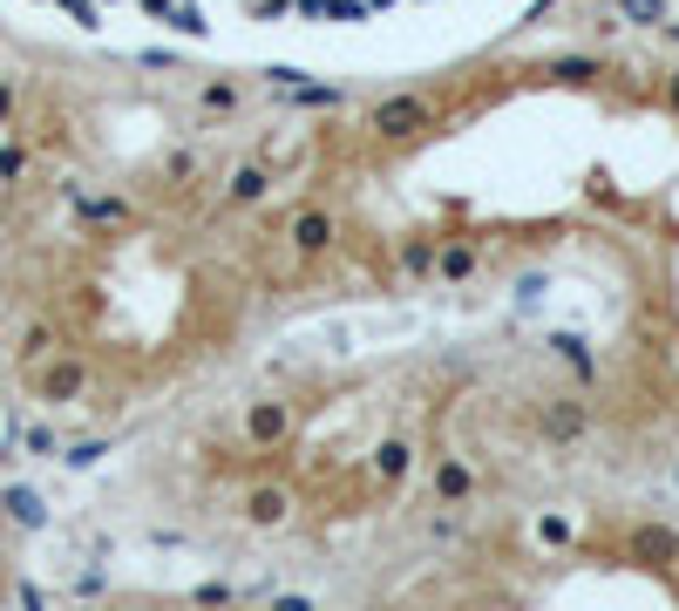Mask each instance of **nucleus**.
Segmentation results:
<instances>
[{"label": "nucleus", "mask_w": 679, "mask_h": 611, "mask_svg": "<svg viewBox=\"0 0 679 611\" xmlns=\"http://www.w3.org/2000/svg\"><path fill=\"white\" fill-rule=\"evenodd\" d=\"M557 353H565V360H571V367H578V374H584V381H591V353H584V347H578V340H571V334H565V340H557Z\"/></svg>", "instance_id": "nucleus-12"}, {"label": "nucleus", "mask_w": 679, "mask_h": 611, "mask_svg": "<svg viewBox=\"0 0 679 611\" xmlns=\"http://www.w3.org/2000/svg\"><path fill=\"white\" fill-rule=\"evenodd\" d=\"M286 510H293V497H286V489H278V482H259L252 497H245V516H252L259 530H272V523H286Z\"/></svg>", "instance_id": "nucleus-4"}, {"label": "nucleus", "mask_w": 679, "mask_h": 611, "mask_svg": "<svg viewBox=\"0 0 679 611\" xmlns=\"http://www.w3.org/2000/svg\"><path fill=\"white\" fill-rule=\"evenodd\" d=\"M435 265H442V279H469L483 259H475V244H449V252H435Z\"/></svg>", "instance_id": "nucleus-9"}, {"label": "nucleus", "mask_w": 679, "mask_h": 611, "mask_svg": "<svg viewBox=\"0 0 679 611\" xmlns=\"http://www.w3.org/2000/svg\"><path fill=\"white\" fill-rule=\"evenodd\" d=\"M327 244H333V218L313 204V211H299V218H293V252H306V259H313V252H327Z\"/></svg>", "instance_id": "nucleus-3"}, {"label": "nucleus", "mask_w": 679, "mask_h": 611, "mask_svg": "<svg viewBox=\"0 0 679 611\" xmlns=\"http://www.w3.org/2000/svg\"><path fill=\"white\" fill-rule=\"evenodd\" d=\"M544 428H550V441L584 435V407H578V401H550V407H544Z\"/></svg>", "instance_id": "nucleus-5"}, {"label": "nucleus", "mask_w": 679, "mask_h": 611, "mask_svg": "<svg viewBox=\"0 0 679 611\" xmlns=\"http://www.w3.org/2000/svg\"><path fill=\"white\" fill-rule=\"evenodd\" d=\"M272 611H313V604H306V598H278Z\"/></svg>", "instance_id": "nucleus-17"}, {"label": "nucleus", "mask_w": 679, "mask_h": 611, "mask_svg": "<svg viewBox=\"0 0 679 611\" xmlns=\"http://www.w3.org/2000/svg\"><path fill=\"white\" fill-rule=\"evenodd\" d=\"M537 537H544V544H565V537H571V523H565V516H544V523H537Z\"/></svg>", "instance_id": "nucleus-13"}, {"label": "nucleus", "mask_w": 679, "mask_h": 611, "mask_svg": "<svg viewBox=\"0 0 679 611\" xmlns=\"http://www.w3.org/2000/svg\"><path fill=\"white\" fill-rule=\"evenodd\" d=\"M408 462H415V448H408V441H381V456H374V469H381V476H408Z\"/></svg>", "instance_id": "nucleus-10"}, {"label": "nucleus", "mask_w": 679, "mask_h": 611, "mask_svg": "<svg viewBox=\"0 0 679 611\" xmlns=\"http://www.w3.org/2000/svg\"><path fill=\"white\" fill-rule=\"evenodd\" d=\"M469 489H475V476H469L462 462H442V469H435V497H442V503H462Z\"/></svg>", "instance_id": "nucleus-7"}, {"label": "nucleus", "mask_w": 679, "mask_h": 611, "mask_svg": "<svg viewBox=\"0 0 679 611\" xmlns=\"http://www.w3.org/2000/svg\"><path fill=\"white\" fill-rule=\"evenodd\" d=\"M286 428H293V415L278 401H252L245 407V435L259 441V448H272V441H286Z\"/></svg>", "instance_id": "nucleus-2"}, {"label": "nucleus", "mask_w": 679, "mask_h": 611, "mask_svg": "<svg viewBox=\"0 0 679 611\" xmlns=\"http://www.w3.org/2000/svg\"><path fill=\"white\" fill-rule=\"evenodd\" d=\"M402 272H435V244H428V238H408V244H402Z\"/></svg>", "instance_id": "nucleus-11"}, {"label": "nucleus", "mask_w": 679, "mask_h": 611, "mask_svg": "<svg viewBox=\"0 0 679 611\" xmlns=\"http://www.w3.org/2000/svg\"><path fill=\"white\" fill-rule=\"evenodd\" d=\"M272 190V171H265V163H238V171H231V197L238 204H259Z\"/></svg>", "instance_id": "nucleus-6"}, {"label": "nucleus", "mask_w": 679, "mask_h": 611, "mask_svg": "<svg viewBox=\"0 0 679 611\" xmlns=\"http://www.w3.org/2000/svg\"><path fill=\"white\" fill-rule=\"evenodd\" d=\"M672 102H679V75H672Z\"/></svg>", "instance_id": "nucleus-18"}, {"label": "nucleus", "mask_w": 679, "mask_h": 611, "mask_svg": "<svg viewBox=\"0 0 679 611\" xmlns=\"http://www.w3.org/2000/svg\"><path fill=\"white\" fill-rule=\"evenodd\" d=\"M632 550L638 557H679V537L672 530H632Z\"/></svg>", "instance_id": "nucleus-8"}, {"label": "nucleus", "mask_w": 679, "mask_h": 611, "mask_svg": "<svg viewBox=\"0 0 679 611\" xmlns=\"http://www.w3.org/2000/svg\"><path fill=\"white\" fill-rule=\"evenodd\" d=\"M368 130H374L381 143H402V137L428 130V102H421V96H387V102L368 116Z\"/></svg>", "instance_id": "nucleus-1"}, {"label": "nucleus", "mask_w": 679, "mask_h": 611, "mask_svg": "<svg viewBox=\"0 0 679 611\" xmlns=\"http://www.w3.org/2000/svg\"><path fill=\"white\" fill-rule=\"evenodd\" d=\"M136 8H143V14H156V21H164V14H171V0H136Z\"/></svg>", "instance_id": "nucleus-16"}, {"label": "nucleus", "mask_w": 679, "mask_h": 611, "mask_svg": "<svg viewBox=\"0 0 679 611\" xmlns=\"http://www.w3.org/2000/svg\"><path fill=\"white\" fill-rule=\"evenodd\" d=\"M238 96H231V81H211V89H205V109H231Z\"/></svg>", "instance_id": "nucleus-14"}, {"label": "nucleus", "mask_w": 679, "mask_h": 611, "mask_svg": "<svg viewBox=\"0 0 679 611\" xmlns=\"http://www.w3.org/2000/svg\"><path fill=\"white\" fill-rule=\"evenodd\" d=\"M625 14H638V21H659V0H618Z\"/></svg>", "instance_id": "nucleus-15"}]
</instances>
